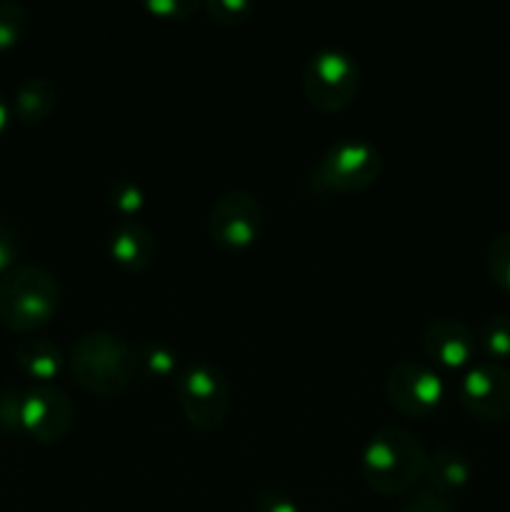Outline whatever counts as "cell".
Masks as SVG:
<instances>
[{
	"mask_svg": "<svg viewBox=\"0 0 510 512\" xmlns=\"http://www.w3.org/2000/svg\"><path fill=\"white\" fill-rule=\"evenodd\" d=\"M428 450L408 428L385 425L375 430L360 455V478L378 495H408L423 480Z\"/></svg>",
	"mask_w": 510,
	"mask_h": 512,
	"instance_id": "1",
	"label": "cell"
},
{
	"mask_svg": "<svg viewBox=\"0 0 510 512\" xmlns=\"http://www.w3.org/2000/svg\"><path fill=\"white\" fill-rule=\"evenodd\" d=\"M63 288L43 265L23 263L0 275V323L15 333H33L58 315Z\"/></svg>",
	"mask_w": 510,
	"mask_h": 512,
	"instance_id": "2",
	"label": "cell"
},
{
	"mask_svg": "<svg viewBox=\"0 0 510 512\" xmlns=\"http://www.w3.org/2000/svg\"><path fill=\"white\" fill-rule=\"evenodd\" d=\"M68 365L80 388L100 398L120 395L135 378L133 345L110 330L80 335L70 348Z\"/></svg>",
	"mask_w": 510,
	"mask_h": 512,
	"instance_id": "3",
	"label": "cell"
},
{
	"mask_svg": "<svg viewBox=\"0 0 510 512\" xmlns=\"http://www.w3.org/2000/svg\"><path fill=\"white\" fill-rule=\"evenodd\" d=\"M383 155L365 138H340L330 143L308 170V188L318 195L360 193L378 183Z\"/></svg>",
	"mask_w": 510,
	"mask_h": 512,
	"instance_id": "4",
	"label": "cell"
},
{
	"mask_svg": "<svg viewBox=\"0 0 510 512\" xmlns=\"http://www.w3.org/2000/svg\"><path fill=\"white\" fill-rule=\"evenodd\" d=\"M175 393L190 428L213 433L228 420L233 388L223 368L208 360H193L175 375Z\"/></svg>",
	"mask_w": 510,
	"mask_h": 512,
	"instance_id": "5",
	"label": "cell"
},
{
	"mask_svg": "<svg viewBox=\"0 0 510 512\" xmlns=\"http://www.w3.org/2000/svg\"><path fill=\"white\" fill-rule=\"evenodd\" d=\"M303 95L325 115L343 113L358 98L360 68L350 53L340 48H320L303 68Z\"/></svg>",
	"mask_w": 510,
	"mask_h": 512,
	"instance_id": "6",
	"label": "cell"
},
{
	"mask_svg": "<svg viewBox=\"0 0 510 512\" xmlns=\"http://www.w3.org/2000/svg\"><path fill=\"white\" fill-rule=\"evenodd\" d=\"M263 225V203L248 190H228L210 205L208 235L225 250H245L255 245L263 233Z\"/></svg>",
	"mask_w": 510,
	"mask_h": 512,
	"instance_id": "7",
	"label": "cell"
},
{
	"mask_svg": "<svg viewBox=\"0 0 510 512\" xmlns=\"http://www.w3.org/2000/svg\"><path fill=\"white\" fill-rule=\"evenodd\" d=\"M458 403L483 423L510 418V370L495 360H480L465 368L458 383Z\"/></svg>",
	"mask_w": 510,
	"mask_h": 512,
	"instance_id": "8",
	"label": "cell"
},
{
	"mask_svg": "<svg viewBox=\"0 0 510 512\" xmlns=\"http://www.w3.org/2000/svg\"><path fill=\"white\" fill-rule=\"evenodd\" d=\"M385 395L400 415L423 420L443 403V378L430 365L418 360H400L385 375Z\"/></svg>",
	"mask_w": 510,
	"mask_h": 512,
	"instance_id": "9",
	"label": "cell"
},
{
	"mask_svg": "<svg viewBox=\"0 0 510 512\" xmlns=\"http://www.w3.org/2000/svg\"><path fill=\"white\" fill-rule=\"evenodd\" d=\"M75 405L63 388L53 383H35L23 395V433L35 443H60L70 433Z\"/></svg>",
	"mask_w": 510,
	"mask_h": 512,
	"instance_id": "10",
	"label": "cell"
},
{
	"mask_svg": "<svg viewBox=\"0 0 510 512\" xmlns=\"http://www.w3.org/2000/svg\"><path fill=\"white\" fill-rule=\"evenodd\" d=\"M420 350L428 360L445 370H463L473 365L478 340L458 318H435L420 330Z\"/></svg>",
	"mask_w": 510,
	"mask_h": 512,
	"instance_id": "11",
	"label": "cell"
},
{
	"mask_svg": "<svg viewBox=\"0 0 510 512\" xmlns=\"http://www.w3.org/2000/svg\"><path fill=\"white\" fill-rule=\"evenodd\" d=\"M108 253L120 268L143 273L155 263V235L140 220H118L108 233Z\"/></svg>",
	"mask_w": 510,
	"mask_h": 512,
	"instance_id": "12",
	"label": "cell"
},
{
	"mask_svg": "<svg viewBox=\"0 0 510 512\" xmlns=\"http://www.w3.org/2000/svg\"><path fill=\"white\" fill-rule=\"evenodd\" d=\"M15 365L35 383H53L65 365L63 348L45 335H33L15 345Z\"/></svg>",
	"mask_w": 510,
	"mask_h": 512,
	"instance_id": "13",
	"label": "cell"
},
{
	"mask_svg": "<svg viewBox=\"0 0 510 512\" xmlns=\"http://www.w3.org/2000/svg\"><path fill=\"white\" fill-rule=\"evenodd\" d=\"M473 478V463L463 450L440 448L428 455L425 463V485L443 495H453L455 490L465 488Z\"/></svg>",
	"mask_w": 510,
	"mask_h": 512,
	"instance_id": "14",
	"label": "cell"
},
{
	"mask_svg": "<svg viewBox=\"0 0 510 512\" xmlns=\"http://www.w3.org/2000/svg\"><path fill=\"white\" fill-rule=\"evenodd\" d=\"M58 105V88L45 75H33L18 85L13 98V115L23 125H40Z\"/></svg>",
	"mask_w": 510,
	"mask_h": 512,
	"instance_id": "15",
	"label": "cell"
},
{
	"mask_svg": "<svg viewBox=\"0 0 510 512\" xmlns=\"http://www.w3.org/2000/svg\"><path fill=\"white\" fill-rule=\"evenodd\" d=\"M135 375L145 380H163L178 370V350L160 340H143L133 345Z\"/></svg>",
	"mask_w": 510,
	"mask_h": 512,
	"instance_id": "16",
	"label": "cell"
},
{
	"mask_svg": "<svg viewBox=\"0 0 510 512\" xmlns=\"http://www.w3.org/2000/svg\"><path fill=\"white\" fill-rule=\"evenodd\" d=\"M105 200H108L110 210L120 215V220H138L140 210L145 208V193L138 180L133 178H115L108 185Z\"/></svg>",
	"mask_w": 510,
	"mask_h": 512,
	"instance_id": "17",
	"label": "cell"
},
{
	"mask_svg": "<svg viewBox=\"0 0 510 512\" xmlns=\"http://www.w3.org/2000/svg\"><path fill=\"white\" fill-rule=\"evenodd\" d=\"M30 28V13L18 0H0V50H10Z\"/></svg>",
	"mask_w": 510,
	"mask_h": 512,
	"instance_id": "18",
	"label": "cell"
},
{
	"mask_svg": "<svg viewBox=\"0 0 510 512\" xmlns=\"http://www.w3.org/2000/svg\"><path fill=\"white\" fill-rule=\"evenodd\" d=\"M480 348L485 350L490 360L500 363V360L510 358V318L508 315H490L480 325Z\"/></svg>",
	"mask_w": 510,
	"mask_h": 512,
	"instance_id": "19",
	"label": "cell"
},
{
	"mask_svg": "<svg viewBox=\"0 0 510 512\" xmlns=\"http://www.w3.org/2000/svg\"><path fill=\"white\" fill-rule=\"evenodd\" d=\"M485 268L495 285L510 293V230L495 235L485 250Z\"/></svg>",
	"mask_w": 510,
	"mask_h": 512,
	"instance_id": "20",
	"label": "cell"
},
{
	"mask_svg": "<svg viewBox=\"0 0 510 512\" xmlns=\"http://www.w3.org/2000/svg\"><path fill=\"white\" fill-rule=\"evenodd\" d=\"M203 8L213 23L225 25V28H235V25L248 23L250 15L255 13V8L248 0H208Z\"/></svg>",
	"mask_w": 510,
	"mask_h": 512,
	"instance_id": "21",
	"label": "cell"
},
{
	"mask_svg": "<svg viewBox=\"0 0 510 512\" xmlns=\"http://www.w3.org/2000/svg\"><path fill=\"white\" fill-rule=\"evenodd\" d=\"M23 395L18 385H5L0 390V435H13L23 430Z\"/></svg>",
	"mask_w": 510,
	"mask_h": 512,
	"instance_id": "22",
	"label": "cell"
},
{
	"mask_svg": "<svg viewBox=\"0 0 510 512\" xmlns=\"http://www.w3.org/2000/svg\"><path fill=\"white\" fill-rule=\"evenodd\" d=\"M400 512H458V505L453 503L450 495H443L425 485V488L408 493V498L400 505Z\"/></svg>",
	"mask_w": 510,
	"mask_h": 512,
	"instance_id": "23",
	"label": "cell"
},
{
	"mask_svg": "<svg viewBox=\"0 0 510 512\" xmlns=\"http://www.w3.org/2000/svg\"><path fill=\"white\" fill-rule=\"evenodd\" d=\"M198 8V0H145V10L160 20H185Z\"/></svg>",
	"mask_w": 510,
	"mask_h": 512,
	"instance_id": "24",
	"label": "cell"
},
{
	"mask_svg": "<svg viewBox=\"0 0 510 512\" xmlns=\"http://www.w3.org/2000/svg\"><path fill=\"white\" fill-rule=\"evenodd\" d=\"M20 255V233L13 223L0 220V275L18 265Z\"/></svg>",
	"mask_w": 510,
	"mask_h": 512,
	"instance_id": "25",
	"label": "cell"
},
{
	"mask_svg": "<svg viewBox=\"0 0 510 512\" xmlns=\"http://www.w3.org/2000/svg\"><path fill=\"white\" fill-rule=\"evenodd\" d=\"M253 512H300V508L283 490L263 488L253 495Z\"/></svg>",
	"mask_w": 510,
	"mask_h": 512,
	"instance_id": "26",
	"label": "cell"
},
{
	"mask_svg": "<svg viewBox=\"0 0 510 512\" xmlns=\"http://www.w3.org/2000/svg\"><path fill=\"white\" fill-rule=\"evenodd\" d=\"M10 113H13V110H10L8 100H5V95L0 93V135H3V133H5V128H8V123H10Z\"/></svg>",
	"mask_w": 510,
	"mask_h": 512,
	"instance_id": "27",
	"label": "cell"
}]
</instances>
